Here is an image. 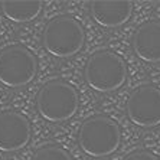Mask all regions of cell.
<instances>
[{"mask_svg":"<svg viewBox=\"0 0 160 160\" xmlns=\"http://www.w3.org/2000/svg\"><path fill=\"white\" fill-rule=\"evenodd\" d=\"M32 137L29 120L18 111L0 112V152L13 153L26 147Z\"/></svg>","mask_w":160,"mask_h":160,"instance_id":"cell-7","label":"cell"},{"mask_svg":"<svg viewBox=\"0 0 160 160\" xmlns=\"http://www.w3.org/2000/svg\"><path fill=\"white\" fill-rule=\"evenodd\" d=\"M79 107L77 89L61 79L46 82L36 95L39 116L49 123H63L75 116Z\"/></svg>","mask_w":160,"mask_h":160,"instance_id":"cell-1","label":"cell"},{"mask_svg":"<svg viewBox=\"0 0 160 160\" xmlns=\"http://www.w3.org/2000/svg\"><path fill=\"white\" fill-rule=\"evenodd\" d=\"M85 32L81 23L71 16H56L49 20L42 32V45L55 58H71L84 46Z\"/></svg>","mask_w":160,"mask_h":160,"instance_id":"cell-2","label":"cell"},{"mask_svg":"<svg viewBox=\"0 0 160 160\" xmlns=\"http://www.w3.org/2000/svg\"><path fill=\"white\" fill-rule=\"evenodd\" d=\"M133 51L144 62H160V22H146L133 35Z\"/></svg>","mask_w":160,"mask_h":160,"instance_id":"cell-9","label":"cell"},{"mask_svg":"<svg viewBox=\"0 0 160 160\" xmlns=\"http://www.w3.org/2000/svg\"><path fill=\"white\" fill-rule=\"evenodd\" d=\"M43 3L39 0H6L2 2L4 18L15 23L32 22L41 15Z\"/></svg>","mask_w":160,"mask_h":160,"instance_id":"cell-10","label":"cell"},{"mask_svg":"<svg viewBox=\"0 0 160 160\" xmlns=\"http://www.w3.org/2000/svg\"><path fill=\"white\" fill-rule=\"evenodd\" d=\"M124 160H159V157H156L153 153L146 152V150H136V152L127 154Z\"/></svg>","mask_w":160,"mask_h":160,"instance_id":"cell-12","label":"cell"},{"mask_svg":"<svg viewBox=\"0 0 160 160\" xmlns=\"http://www.w3.org/2000/svg\"><path fill=\"white\" fill-rule=\"evenodd\" d=\"M127 116L133 124L152 128L160 124V88L142 85L130 94L127 101Z\"/></svg>","mask_w":160,"mask_h":160,"instance_id":"cell-6","label":"cell"},{"mask_svg":"<svg viewBox=\"0 0 160 160\" xmlns=\"http://www.w3.org/2000/svg\"><path fill=\"white\" fill-rule=\"evenodd\" d=\"M78 143L87 156L107 157L117 152L120 147V127L114 120L107 116L89 117L79 128Z\"/></svg>","mask_w":160,"mask_h":160,"instance_id":"cell-3","label":"cell"},{"mask_svg":"<svg viewBox=\"0 0 160 160\" xmlns=\"http://www.w3.org/2000/svg\"><path fill=\"white\" fill-rule=\"evenodd\" d=\"M32 160H72L69 153L56 144L43 146L35 153Z\"/></svg>","mask_w":160,"mask_h":160,"instance_id":"cell-11","label":"cell"},{"mask_svg":"<svg viewBox=\"0 0 160 160\" xmlns=\"http://www.w3.org/2000/svg\"><path fill=\"white\" fill-rule=\"evenodd\" d=\"M91 16L102 28H118L128 22L133 13V4L126 0H95L89 6Z\"/></svg>","mask_w":160,"mask_h":160,"instance_id":"cell-8","label":"cell"},{"mask_svg":"<svg viewBox=\"0 0 160 160\" xmlns=\"http://www.w3.org/2000/svg\"><path fill=\"white\" fill-rule=\"evenodd\" d=\"M38 72L35 55L22 45H10L0 52V82L9 88H20L33 81Z\"/></svg>","mask_w":160,"mask_h":160,"instance_id":"cell-5","label":"cell"},{"mask_svg":"<svg viewBox=\"0 0 160 160\" xmlns=\"http://www.w3.org/2000/svg\"><path fill=\"white\" fill-rule=\"evenodd\" d=\"M87 85L97 92H112L124 85L127 67L121 56L111 51H100L89 56L84 69Z\"/></svg>","mask_w":160,"mask_h":160,"instance_id":"cell-4","label":"cell"}]
</instances>
